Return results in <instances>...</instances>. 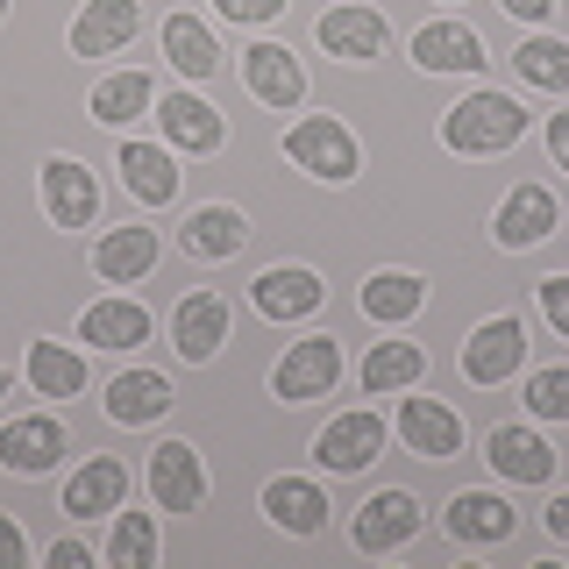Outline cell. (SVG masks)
I'll list each match as a JSON object with an SVG mask.
<instances>
[{
  "instance_id": "1",
  "label": "cell",
  "mask_w": 569,
  "mask_h": 569,
  "mask_svg": "<svg viewBox=\"0 0 569 569\" xmlns=\"http://www.w3.org/2000/svg\"><path fill=\"white\" fill-rule=\"evenodd\" d=\"M527 136V107L512 93H470L441 114V142L456 157H491V150H512Z\"/></svg>"
},
{
  "instance_id": "2",
  "label": "cell",
  "mask_w": 569,
  "mask_h": 569,
  "mask_svg": "<svg viewBox=\"0 0 569 569\" xmlns=\"http://www.w3.org/2000/svg\"><path fill=\"white\" fill-rule=\"evenodd\" d=\"M284 157H292L299 171H313V178H328V186H349L356 178V136L342 129L335 114H307V121H292L284 129Z\"/></svg>"
},
{
  "instance_id": "3",
  "label": "cell",
  "mask_w": 569,
  "mask_h": 569,
  "mask_svg": "<svg viewBox=\"0 0 569 569\" xmlns=\"http://www.w3.org/2000/svg\"><path fill=\"white\" fill-rule=\"evenodd\" d=\"M335 378H342V342H335V335H307V342H292L284 363L271 370V391L284 406H307L320 391H335Z\"/></svg>"
},
{
  "instance_id": "4",
  "label": "cell",
  "mask_w": 569,
  "mask_h": 569,
  "mask_svg": "<svg viewBox=\"0 0 569 569\" xmlns=\"http://www.w3.org/2000/svg\"><path fill=\"white\" fill-rule=\"evenodd\" d=\"M150 498H157V512H200L207 506V470L186 441L150 449Z\"/></svg>"
},
{
  "instance_id": "5",
  "label": "cell",
  "mask_w": 569,
  "mask_h": 569,
  "mask_svg": "<svg viewBox=\"0 0 569 569\" xmlns=\"http://www.w3.org/2000/svg\"><path fill=\"white\" fill-rule=\"evenodd\" d=\"M420 533V498L413 491H378L363 512H356V548L363 556H391Z\"/></svg>"
},
{
  "instance_id": "6",
  "label": "cell",
  "mask_w": 569,
  "mask_h": 569,
  "mask_svg": "<svg viewBox=\"0 0 569 569\" xmlns=\"http://www.w3.org/2000/svg\"><path fill=\"white\" fill-rule=\"evenodd\" d=\"M520 356H527L520 320L498 313V320H485V328L462 342V370H470V385H506L512 370H520Z\"/></svg>"
},
{
  "instance_id": "7",
  "label": "cell",
  "mask_w": 569,
  "mask_h": 569,
  "mask_svg": "<svg viewBox=\"0 0 569 569\" xmlns=\"http://www.w3.org/2000/svg\"><path fill=\"white\" fill-rule=\"evenodd\" d=\"M136 29H142L136 0H86L79 22H71V58H114Z\"/></svg>"
},
{
  "instance_id": "8",
  "label": "cell",
  "mask_w": 569,
  "mask_h": 569,
  "mask_svg": "<svg viewBox=\"0 0 569 569\" xmlns=\"http://www.w3.org/2000/svg\"><path fill=\"white\" fill-rule=\"evenodd\" d=\"M121 498H129V470H121L114 456H93V462H79V470H71L64 512H71V520H114Z\"/></svg>"
},
{
  "instance_id": "9",
  "label": "cell",
  "mask_w": 569,
  "mask_h": 569,
  "mask_svg": "<svg viewBox=\"0 0 569 569\" xmlns=\"http://www.w3.org/2000/svg\"><path fill=\"white\" fill-rule=\"evenodd\" d=\"M58 456H64V427L50 420V413H29V420L0 427V470L43 477V470H58Z\"/></svg>"
},
{
  "instance_id": "10",
  "label": "cell",
  "mask_w": 569,
  "mask_h": 569,
  "mask_svg": "<svg viewBox=\"0 0 569 569\" xmlns=\"http://www.w3.org/2000/svg\"><path fill=\"white\" fill-rule=\"evenodd\" d=\"M378 449H385V420L378 413H342L335 427H320L313 462H320V470H370Z\"/></svg>"
},
{
  "instance_id": "11",
  "label": "cell",
  "mask_w": 569,
  "mask_h": 569,
  "mask_svg": "<svg viewBox=\"0 0 569 569\" xmlns=\"http://www.w3.org/2000/svg\"><path fill=\"white\" fill-rule=\"evenodd\" d=\"M399 441H406V449H413L420 462L456 456V449H462V420H456V406H441V399H399Z\"/></svg>"
},
{
  "instance_id": "12",
  "label": "cell",
  "mask_w": 569,
  "mask_h": 569,
  "mask_svg": "<svg viewBox=\"0 0 569 569\" xmlns=\"http://www.w3.org/2000/svg\"><path fill=\"white\" fill-rule=\"evenodd\" d=\"M171 342L186 363H207L213 349L228 342V299L221 292H192V299H178V313H171Z\"/></svg>"
},
{
  "instance_id": "13",
  "label": "cell",
  "mask_w": 569,
  "mask_h": 569,
  "mask_svg": "<svg viewBox=\"0 0 569 569\" xmlns=\"http://www.w3.org/2000/svg\"><path fill=\"white\" fill-rule=\"evenodd\" d=\"M242 79H249V93H257L263 107H299L307 100V71H299V58L284 43L242 50Z\"/></svg>"
},
{
  "instance_id": "14",
  "label": "cell",
  "mask_w": 569,
  "mask_h": 569,
  "mask_svg": "<svg viewBox=\"0 0 569 569\" xmlns=\"http://www.w3.org/2000/svg\"><path fill=\"white\" fill-rule=\"evenodd\" d=\"M43 207H50V221H58V228H86L100 213L93 171L71 164V157H50V164H43Z\"/></svg>"
},
{
  "instance_id": "15",
  "label": "cell",
  "mask_w": 569,
  "mask_h": 569,
  "mask_svg": "<svg viewBox=\"0 0 569 569\" xmlns=\"http://www.w3.org/2000/svg\"><path fill=\"white\" fill-rule=\"evenodd\" d=\"M320 43L349 64H370V58H385L391 29H385V14H370V8H335V14H320Z\"/></svg>"
},
{
  "instance_id": "16",
  "label": "cell",
  "mask_w": 569,
  "mask_h": 569,
  "mask_svg": "<svg viewBox=\"0 0 569 569\" xmlns=\"http://www.w3.org/2000/svg\"><path fill=\"white\" fill-rule=\"evenodd\" d=\"M171 378H157V370H121L114 385H107V413H114L121 427H150L171 413Z\"/></svg>"
},
{
  "instance_id": "17",
  "label": "cell",
  "mask_w": 569,
  "mask_h": 569,
  "mask_svg": "<svg viewBox=\"0 0 569 569\" xmlns=\"http://www.w3.org/2000/svg\"><path fill=\"white\" fill-rule=\"evenodd\" d=\"M548 228H556V192H548V186H512V200L498 207L491 236L506 242V249H533Z\"/></svg>"
},
{
  "instance_id": "18",
  "label": "cell",
  "mask_w": 569,
  "mask_h": 569,
  "mask_svg": "<svg viewBox=\"0 0 569 569\" xmlns=\"http://www.w3.org/2000/svg\"><path fill=\"white\" fill-rule=\"evenodd\" d=\"M413 64L420 71H485V43L462 22H427L413 36Z\"/></svg>"
},
{
  "instance_id": "19",
  "label": "cell",
  "mask_w": 569,
  "mask_h": 569,
  "mask_svg": "<svg viewBox=\"0 0 569 569\" xmlns=\"http://www.w3.org/2000/svg\"><path fill=\"white\" fill-rule=\"evenodd\" d=\"M79 342H93V349H142V342H150V313H142L136 299H100V307L79 313Z\"/></svg>"
},
{
  "instance_id": "20",
  "label": "cell",
  "mask_w": 569,
  "mask_h": 569,
  "mask_svg": "<svg viewBox=\"0 0 569 569\" xmlns=\"http://www.w3.org/2000/svg\"><path fill=\"white\" fill-rule=\"evenodd\" d=\"M491 470L512 477V485H548V477H556V449H548L541 435H527V427H498L491 435Z\"/></svg>"
},
{
  "instance_id": "21",
  "label": "cell",
  "mask_w": 569,
  "mask_h": 569,
  "mask_svg": "<svg viewBox=\"0 0 569 569\" xmlns=\"http://www.w3.org/2000/svg\"><path fill=\"white\" fill-rule=\"evenodd\" d=\"M320 299H328V292H320V278L299 271V263H278V271L257 278V307L271 313V320H307Z\"/></svg>"
},
{
  "instance_id": "22",
  "label": "cell",
  "mask_w": 569,
  "mask_h": 569,
  "mask_svg": "<svg viewBox=\"0 0 569 569\" xmlns=\"http://www.w3.org/2000/svg\"><path fill=\"white\" fill-rule=\"evenodd\" d=\"M157 121H164V136L178 142V150H221V136H228V121L213 114L200 93H171L164 107H157Z\"/></svg>"
},
{
  "instance_id": "23",
  "label": "cell",
  "mask_w": 569,
  "mask_h": 569,
  "mask_svg": "<svg viewBox=\"0 0 569 569\" xmlns=\"http://www.w3.org/2000/svg\"><path fill=\"white\" fill-rule=\"evenodd\" d=\"M449 533L456 541H477V548L512 541V506L491 491H462V498H449Z\"/></svg>"
},
{
  "instance_id": "24",
  "label": "cell",
  "mask_w": 569,
  "mask_h": 569,
  "mask_svg": "<svg viewBox=\"0 0 569 569\" xmlns=\"http://www.w3.org/2000/svg\"><path fill=\"white\" fill-rule=\"evenodd\" d=\"M178 242H186V257L221 263V257H236V249L249 242V221H242L236 207H200V213L186 221V236H178Z\"/></svg>"
},
{
  "instance_id": "25",
  "label": "cell",
  "mask_w": 569,
  "mask_h": 569,
  "mask_svg": "<svg viewBox=\"0 0 569 569\" xmlns=\"http://www.w3.org/2000/svg\"><path fill=\"white\" fill-rule=\"evenodd\" d=\"M263 512H271L284 533H320V527H328V498H320V485H307V477H278V485H263Z\"/></svg>"
},
{
  "instance_id": "26",
  "label": "cell",
  "mask_w": 569,
  "mask_h": 569,
  "mask_svg": "<svg viewBox=\"0 0 569 569\" xmlns=\"http://www.w3.org/2000/svg\"><path fill=\"white\" fill-rule=\"evenodd\" d=\"M150 263H157V228H114V236H100V249H93V271L114 278V284L150 278Z\"/></svg>"
},
{
  "instance_id": "27",
  "label": "cell",
  "mask_w": 569,
  "mask_h": 569,
  "mask_svg": "<svg viewBox=\"0 0 569 569\" xmlns=\"http://www.w3.org/2000/svg\"><path fill=\"white\" fill-rule=\"evenodd\" d=\"M121 178H129V192L142 207H164L178 192V164L171 150H150V142H121Z\"/></svg>"
},
{
  "instance_id": "28",
  "label": "cell",
  "mask_w": 569,
  "mask_h": 569,
  "mask_svg": "<svg viewBox=\"0 0 569 569\" xmlns=\"http://www.w3.org/2000/svg\"><path fill=\"white\" fill-rule=\"evenodd\" d=\"M420 299H427V284H420L413 271H378V278L363 284V313L378 320V328H399V320H413Z\"/></svg>"
},
{
  "instance_id": "29",
  "label": "cell",
  "mask_w": 569,
  "mask_h": 569,
  "mask_svg": "<svg viewBox=\"0 0 569 569\" xmlns=\"http://www.w3.org/2000/svg\"><path fill=\"white\" fill-rule=\"evenodd\" d=\"M420 370H427L420 342H378L363 356V391H406V385H420Z\"/></svg>"
},
{
  "instance_id": "30",
  "label": "cell",
  "mask_w": 569,
  "mask_h": 569,
  "mask_svg": "<svg viewBox=\"0 0 569 569\" xmlns=\"http://www.w3.org/2000/svg\"><path fill=\"white\" fill-rule=\"evenodd\" d=\"M164 58L186 71V79H213V64H221V50H213L207 22H192V14H171L164 22Z\"/></svg>"
},
{
  "instance_id": "31",
  "label": "cell",
  "mask_w": 569,
  "mask_h": 569,
  "mask_svg": "<svg viewBox=\"0 0 569 569\" xmlns=\"http://www.w3.org/2000/svg\"><path fill=\"white\" fill-rule=\"evenodd\" d=\"M29 385L43 391V399H71V391H86V363H79V349H64V342H36V349H29Z\"/></svg>"
},
{
  "instance_id": "32",
  "label": "cell",
  "mask_w": 569,
  "mask_h": 569,
  "mask_svg": "<svg viewBox=\"0 0 569 569\" xmlns=\"http://www.w3.org/2000/svg\"><path fill=\"white\" fill-rule=\"evenodd\" d=\"M150 71H114V79L93 86V121H107V129H121V121H136L142 107H150Z\"/></svg>"
},
{
  "instance_id": "33",
  "label": "cell",
  "mask_w": 569,
  "mask_h": 569,
  "mask_svg": "<svg viewBox=\"0 0 569 569\" xmlns=\"http://www.w3.org/2000/svg\"><path fill=\"white\" fill-rule=\"evenodd\" d=\"M512 71H520L527 86H541V93H569V43H556V36H533V43L512 50Z\"/></svg>"
},
{
  "instance_id": "34",
  "label": "cell",
  "mask_w": 569,
  "mask_h": 569,
  "mask_svg": "<svg viewBox=\"0 0 569 569\" xmlns=\"http://www.w3.org/2000/svg\"><path fill=\"white\" fill-rule=\"evenodd\" d=\"M107 562H114V569H150L157 562V520H150V512H114Z\"/></svg>"
},
{
  "instance_id": "35",
  "label": "cell",
  "mask_w": 569,
  "mask_h": 569,
  "mask_svg": "<svg viewBox=\"0 0 569 569\" xmlns=\"http://www.w3.org/2000/svg\"><path fill=\"white\" fill-rule=\"evenodd\" d=\"M527 406H533L541 420H569V370H533Z\"/></svg>"
},
{
  "instance_id": "36",
  "label": "cell",
  "mask_w": 569,
  "mask_h": 569,
  "mask_svg": "<svg viewBox=\"0 0 569 569\" xmlns=\"http://www.w3.org/2000/svg\"><path fill=\"white\" fill-rule=\"evenodd\" d=\"M541 313H548V328L569 342V278H541Z\"/></svg>"
},
{
  "instance_id": "37",
  "label": "cell",
  "mask_w": 569,
  "mask_h": 569,
  "mask_svg": "<svg viewBox=\"0 0 569 569\" xmlns=\"http://www.w3.org/2000/svg\"><path fill=\"white\" fill-rule=\"evenodd\" d=\"M213 8H221L228 22H271V14H284L292 0H213Z\"/></svg>"
},
{
  "instance_id": "38",
  "label": "cell",
  "mask_w": 569,
  "mask_h": 569,
  "mask_svg": "<svg viewBox=\"0 0 569 569\" xmlns=\"http://www.w3.org/2000/svg\"><path fill=\"white\" fill-rule=\"evenodd\" d=\"M22 556H29V548H22V527L0 512V569H22Z\"/></svg>"
},
{
  "instance_id": "39",
  "label": "cell",
  "mask_w": 569,
  "mask_h": 569,
  "mask_svg": "<svg viewBox=\"0 0 569 569\" xmlns=\"http://www.w3.org/2000/svg\"><path fill=\"white\" fill-rule=\"evenodd\" d=\"M86 562H93L86 541H50V569H86Z\"/></svg>"
},
{
  "instance_id": "40",
  "label": "cell",
  "mask_w": 569,
  "mask_h": 569,
  "mask_svg": "<svg viewBox=\"0 0 569 569\" xmlns=\"http://www.w3.org/2000/svg\"><path fill=\"white\" fill-rule=\"evenodd\" d=\"M548 157L569 171V107H562V114H548Z\"/></svg>"
},
{
  "instance_id": "41",
  "label": "cell",
  "mask_w": 569,
  "mask_h": 569,
  "mask_svg": "<svg viewBox=\"0 0 569 569\" xmlns=\"http://www.w3.org/2000/svg\"><path fill=\"white\" fill-rule=\"evenodd\" d=\"M498 8H506V14H520V22H541V14L556 8V0H498Z\"/></svg>"
},
{
  "instance_id": "42",
  "label": "cell",
  "mask_w": 569,
  "mask_h": 569,
  "mask_svg": "<svg viewBox=\"0 0 569 569\" xmlns=\"http://www.w3.org/2000/svg\"><path fill=\"white\" fill-rule=\"evenodd\" d=\"M548 533H556V541H569V498H556V506H548Z\"/></svg>"
},
{
  "instance_id": "43",
  "label": "cell",
  "mask_w": 569,
  "mask_h": 569,
  "mask_svg": "<svg viewBox=\"0 0 569 569\" xmlns=\"http://www.w3.org/2000/svg\"><path fill=\"white\" fill-rule=\"evenodd\" d=\"M0 399H8V370H0Z\"/></svg>"
},
{
  "instance_id": "44",
  "label": "cell",
  "mask_w": 569,
  "mask_h": 569,
  "mask_svg": "<svg viewBox=\"0 0 569 569\" xmlns=\"http://www.w3.org/2000/svg\"><path fill=\"white\" fill-rule=\"evenodd\" d=\"M0 22H8V0H0Z\"/></svg>"
}]
</instances>
